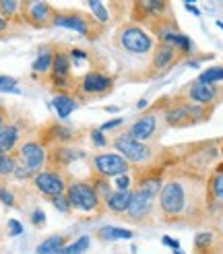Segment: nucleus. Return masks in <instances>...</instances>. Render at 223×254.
<instances>
[{
	"instance_id": "nucleus-31",
	"label": "nucleus",
	"mask_w": 223,
	"mask_h": 254,
	"mask_svg": "<svg viewBox=\"0 0 223 254\" xmlns=\"http://www.w3.org/2000/svg\"><path fill=\"white\" fill-rule=\"evenodd\" d=\"M89 8L93 10V15L99 19V21H108L110 19V15H108V10H106V6H104V2H99V0H91L89 2Z\"/></svg>"
},
{
	"instance_id": "nucleus-25",
	"label": "nucleus",
	"mask_w": 223,
	"mask_h": 254,
	"mask_svg": "<svg viewBox=\"0 0 223 254\" xmlns=\"http://www.w3.org/2000/svg\"><path fill=\"white\" fill-rule=\"evenodd\" d=\"M201 83H209V85H215L217 81H223V68L221 66H213V68H207L201 77H198Z\"/></svg>"
},
{
	"instance_id": "nucleus-34",
	"label": "nucleus",
	"mask_w": 223,
	"mask_h": 254,
	"mask_svg": "<svg viewBox=\"0 0 223 254\" xmlns=\"http://www.w3.org/2000/svg\"><path fill=\"white\" fill-rule=\"evenodd\" d=\"M91 141L95 143V147H106V145H108V141H106V136H104V132H102V130H99V128L91 130Z\"/></svg>"
},
{
	"instance_id": "nucleus-40",
	"label": "nucleus",
	"mask_w": 223,
	"mask_h": 254,
	"mask_svg": "<svg viewBox=\"0 0 223 254\" xmlns=\"http://www.w3.org/2000/svg\"><path fill=\"white\" fill-rule=\"evenodd\" d=\"M120 124H122V118L110 120V122H106V124H102V126H99V130H102V132H106V130H112V128H116V126H120Z\"/></svg>"
},
{
	"instance_id": "nucleus-43",
	"label": "nucleus",
	"mask_w": 223,
	"mask_h": 254,
	"mask_svg": "<svg viewBox=\"0 0 223 254\" xmlns=\"http://www.w3.org/2000/svg\"><path fill=\"white\" fill-rule=\"evenodd\" d=\"M72 56H74V58H87V54H85V52H81V50H74Z\"/></svg>"
},
{
	"instance_id": "nucleus-9",
	"label": "nucleus",
	"mask_w": 223,
	"mask_h": 254,
	"mask_svg": "<svg viewBox=\"0 0 223 254\" xmlns=\"http://www.w3.org/2000/svg\"><path fill=\"white\" fill-rule=\"evenodd\" d=\"M198 108H190V106H178V108H169L166 112V120L169 126H186L198 120Z\"/></svg>"
},
{
	"instance_id": "nucleus-6",
	"label": "nucleus",
	"mask_w": 223,
	"mask_h": 254,
	"mask_svg": "<svg viewBox=\"0 0 223 254\" xmlns=\"http://www.w3.org/2000/svg\"><path fill=\"white\" fill-rule=\"evenodd\" d=\"M25 170H29L31 174H40L44 163H46V151L40 143L27 141L19 147V161Z\"/></svg>"
},
{
	"instance_id": "nucleus-39",
	"label": "nucleus",
	"mask_w": 223,
	"mask_h": 254,
	"mask_svg": "<svg viewBox=\"0 0 223 254\" xmlns=\"http://www.w3.org/2000/svg\"><path fill=\"white\" fill-rule=\"evenodd\" d=\"M143 6H145L147 10H153V12H155V15H159V12H161V10H164V8H166V4H164V2H155V0H153V2H145Z\"/></svg>"
},
{
	"instance_id": "nucleus-30",
	"label": "nucleus",
	"mask_w": 223,
	"mask_h": 254,
	"mask_svg": "<svg viewBox=\"0 0 223 254\" xmlns=\"http://www.w3.org/2000/svg\"><path fill=\"white\" fill-rule=\"evenodd\" d=\"M211 192L217 200L223 202V174H217L213 180H211Z\"/></svg>"
},
{
	"instance_id": "nucleus-15",
	"label": "nucleus",
	"mask_w": 223,
	"mask_h": 254,
	"mask_svg": "<svg viewBox=\"0 0 223 254\" xmlns=\"http://www.w3.org/2000/svg\"><path fill=\"white\" fill-rule=\"evenodd\" d=\"M19 143V126L4 124L0 128V155H8Z\"/></svg>"
},
{
	"instance_id": "nucleus-29",
	"label": "nucleus",
	"mask_w": 223,
	"mask_h": 254,
	"mask_svg": "<svg viewBox=\"0 0 223 254\" xmlns=\"http://www.w3.org/2000/svg\"><path fill=\"white\" fill-rule=\"evenodd\" d=\"M0 91H4V93H19L17 79L6 77V74H0Z\"/></svg>"
},
{
	"instance_id": "nucleus-44",
	"label": "nucleus",
	"mask_w": 223,
	"mask_h": 254,
	"mask_svg": "<svg viewBox=\"0 0 223 254\" xmlns=\"http://www.w3.org/2000/svg\"><path fill=\"white\" fill-rule=\"evenodd\" d=\"M6 29V21L2 19V17H0V31H4Z\"/></svg>"
},
{
	"instance_id": "nucleus-13",
	"label": "nucleus",
	"mask_w": 223,
	"mask_h": 254,
	"mask_svg": "<svg viewBox=\"0 0 223 254\" xmlns=\"http://www.w3.org/2000/svg\"><path fill=\"white\" fill-rule=\"evenodd\" d=\"M23 6L27 8V19L33 25H44V23L50 21V17H54L52 6H50L48 2H27Z\"/></svg>"
},
{
	"instance_id": "nucleus-45",
	"label": "nucleus",
	"mask_w": 223,
	"mask_h": 254,
	"mask_svg": "<svg viewBox=\"0 0 223 254\" xmlns=\"http://www.w3.org/2000/svg\"><path fill=\"white\" fill-rule=\"evenodd\" d=\"M2 126H4V114L0 112V128H2Z\"/></svg>"
},
{
	"instance_id": "nucleus-18",
	"label": "nucleus",
	"mask_w": 223,
	"mask_h": 254,
	"mask_svg": "<svg viewBox=\"0 0 223 254\" xmlns=\"http://www.w3.org/2000/svg\"><path fill=\"white\" fill-rule=\"evenodd\" d=\"M173 60V48L167 46V44H161L157 50H155V56H153V68L155 70H161L171 64Z\"/></svg>"
},
{
	"instance_id": "nucleus-10",
	"label": "nucleus",
	"mask_w": 223,
	"mask_h": 254,
	"mask_svg": "<svg viewBox=\"0 0 223 254\" xmlns=\"http://www.w3.org/2000/svg\"><path fill=\"white\" fill-rule=\"evenodd\" d=\"M155 130H157V118L153 116V114H147V116H143L141 120H136V122L130 126L128 134H130L132 138H136V141L145 143V141H149V138L155 134Z\"/></svg>"
},
{
	"instance_id": "nucleus-27",
	"label": "nucleus",
	"mask_w": 223,
	"mask_h": 254,
	"mask_svg": "<svg viewBox=\"0 0 223 254\" xmlns=\"http://www.w3.org/2000/svg\"><path fill=\"white\" fill-rule=\"evenodd\" d=\"M83 157V151H77V149H70V147H60L58 149V161L60 163H70L74 159Z\"/></svg>"
},
{
	"instance_id": "nucleus-14",
	"label": "nucleus",
	"mask_w": 223,
	"mask_h": 254,
	"mask_svg": "<svg viewBox=\"0 0 223 254\" xmlns=\"http://www.w3.org/2000/svg\"><path fill=\"white\" fill-rule=\"evenodd\" d=\"M130 200H132V192L130 190H114V192H110L106 196V205L112 213H124V211H128V205H130Z\"/></svg>"
},
{
	"instance_id": "nucleus-24",
	"label": "nucleus",
	"mask_w": 223,
	"mask_h": 254,
	"mask_svg": "<svg viewBox=\"0 0 223 254\" xmlns=\"http://www.w3.org/2000/svg\"><path fill=\"white\" fill-rule=\"evenodd\" d=\"M89 236H81L77 242H72V244H68V246H64V250H62L60 254H81V252H85L87 248H89Z\"/></svg>"
},
{
	"instance_id": "nucleus-41",
	"label": "nucleus",
	"mask_w": 223,
	"mask_h": 254,
	"mask_svg": "<svg viewBox=\"0 0 223 254\" xmlns=\"http://www.w3.org/2000/svg\"><path fill=\"white\" fill-rule=\"evenodd\" d=\"M164 244L173 248V250H180V242H178V240H173V238H169V236H164Z\"/></svg>"
},
{
	"instance_id": "nucleus-28",
	"label": "nucleus",
	"mask_w": 223,
	"mask_h": 254,
	"mask_svg": "<svg viewBox=\"0 0 223 254\" xmlns=\"http://www.w3.org/2000/svg\"><path fill=\"white\" fill-rule=\"evenodd\" d=\"M15 168H17L15 157H10V155H0V176H10V174H15Z\"/></svg>"
},
{
	"instance_id": "nucleus-36",
	"label": "nucleus",
	"mask_w": 223,
	"mask_h": 254,
	"mask_svg": "<svg viewBox=\"0 0 223 254\" xmlns=\"http://www.w3.org/2000/svg\"><path fill=\"white\" fill-rule=\"evenodd\" d=\"M31 221H33V225H44L46 223V213L40 211V209H35L31 213Z\"/></svg>"
},
{
	"instance_id": "nucleus-4",
	"label": "nucleus",
	"mask_w": 223,
	"mask_h": 254,
	"mask_svg": "<svg viewBox=\"0 0 223 254\" xmlns=\"http://www.w3.org/2000/svg\"><path fill=\"white\" fill-rule=\"evenodd\" d=\"M155 190H157V182L143 184L139 190H134V192H132V200H130L128 211H126V217L128 219L139 221V219L145 217L149 211H151V200H153Z\"/></svg>"
},
{
	"instance_id": "nucleus-3",
	"label": "nucleus",
	"mask_w": 223,
	"mask_h": 254,
	"mask_svg": "<svg viewBox=\"0 0 223 254\" xmlns=\"http://www.w3.org/2000/svg\"><path fill=\"white\" fill-rule=\"evenodd\" d=\"M114 147L120 151V155L124 159H128L132 163H145V161L151 159V149H149L145 143L132 138L128 132L116 136L114 138Z\"/></svg>"
},
{
	"instance_id": "nucleus-23",
	"label": "nucleus",
	"mask_w": 223,
	"mask_h": 254,
	"mask_svg": "<svg viewBox=\"0 0 223 254\" xmlns=\"http://www.w3.org/2000/svg\"><path fill=\"white\" fill-rule=\"evenodd\" d=\"M52 64H54V54L48 50V52H42L40 56L35 58V62H33V70H37V72H46V70L52 68Z\"/></svg>"
},
{
	"instance_id": "nucleus-21",
	"label": "nucleus",
	"mask_w": 223,
	"mask_h": 254,
	"mask_svg": "<svg viewBox=\"0 0 223 254\" xmlns=\"http://www.w3.org/2000/svg\"><path fill=\"white\" fill-rule=\"evenodd\" d=\"M52 104H54V110L58 112L60 118H66V116H70V112L77 110V101L68 95H56Z\"/></svg>"
},
{
	"instance_id": "nucleus-12",
	"label": "nucleus",
	"mask_w": 223,
	"mask_h": 254,
	"mask_svg": "<svg viewBox=\"0 0 223 254\" xmlns=\"http://www.w3.org/2000/svg\"><path fill=\"white\" fill-rule=\"evenodd\" d=\"M112 87V79L102 72H89L83 79V91L85 93H104Z\"/></svg>"
},
{
	"instance_id": "nucleus-33",
	"label": "nucleus",
	"mask_w": 223,
	"mask_h": 254,
	"mask_svg": "<svg viewBox=\"0 0 223 254\" xmlns=\"http://www.w3.org/2000/svg\"><path fill=\"white\" fill-rule=\"evenodd\" d=\"M52 202H54V207L58 209V211H70L72 207H70V202H68V198H66V194H62V196H56V198H52Z\"/></svg>"
},
{
	"instance_id": "nucleus-37",
	"label": "nucleus",
	"mask_w": 223,
	"mask_h": 254,
	"mask_svg": "<svg viewBox=\"0 0 223 254\" xmlns=\"http://www.w3.org/2000/svg\"><path fill=\"white\" fill-rule=\"evenodd\" d=\"M0 200H2L4 205H12V202H15V196H12L10 190H6V188H0Z\"/></svg>"
},
{
	"instance_id": "nucleus-42",
	"label": "nucleus",
	"mask_w": 223,
	"mask_h": 254,
	"mask_svg": "<svg viewBox=\"0 0 223 254\" xmlns=\"http://www.w3.org/2000/svg\"><path fill=\"white\" fill-rule=\"evenodd\" d=\"M186 8H188V10H190V12H194V15H201V10H198V8H196V6H192V4H190V2H186Z\"/></svg>"
},
{
	"instance_id": "nucleus-38",
	"label": "nucleus",
	"mask_w": 223,
	"mask_h": 254,
	"mask_svg": "<svg viewBox=\"0 0 223 254\" xmlns=\"http://www.w3.org/2000/svg\"><path fill=\"white\" fill-rule=\"evenodd\" d=\"M21 232H23L21 223H19L17 219H10V221H8V234H10V236H19Z\"/></svg>"
},
{
	"instance_id": "nucleus-26",
	"label": "nucleus",
	"mask_w": 223,
	"mask_h": 254,
	"mask_svg": "<svg viewBox=\"0 0 223 254\" xmlns=\"http://www.w3.org/2000/svg\"><path fill=\"white\" fill-rule=\"evenodd\" d=\"M21 2H15V0H0V17H2L4 21L6 19H12L17 15Z\"/></svg>"
},
{
	"instance_id": "nucleus-16",
	"label": "nucleus",
	"mask_w": 223,
	"mask_h": 254,
	"mask_svg": "<svg viewBox=\"0 0 223 254\" xmlns=\"http://www.w3.org/2000/svg\"><path fill=\"white\" fill-rule=\"evenodd\" d=\"M52 23L56 27L72 29V31H79V33H87V29H89V25H87L85 19L79 15H54Z\"/></svg>"
},
{
	"instance_id": "nucleus-19",
	"label": "nucleus",
	"mask_w": 223,
	"mask_h": 254,
	"mask_svg": "<svg viewBox=\"0 0 223 254\" xmlns=\"http://www.w3.org/2000/svg\"><path fill=\"white\" fill-rule=\"evenodd\" d=\"M64 236H52V238H48L44 240V242L37 246V254H60L62 250H64Z\"/></svg>"
},
{
	"instance_id": "nucleus-1",
	"label": "nucleus",
	"mask_w": 223,
	"mask_h": 254,
	"mask_svg": "<svg viewBox=\"0 0 223 254\" xmlns=\"http://www.w3.org/2000/svg\"><path fill=\"white\" fill-rule=\"evenodd\" d=\"M159 205L166 215L178 217V215L186 211V205H188V190L178 180L167 182L159 192Z\"/></svg>"
},
{
	"instance_id": "nucleus-22",
	"label": "nucleus",
	"mask_w": 223,
	"mask_h": 254,
	"mask_svg": "<svg viewBox=\"0 0 223 254\" xmlns=\"http://www.w3.org/2000/svg\"><path fill=\"white\" fill-rule=\"evenodd\" d=\"M99 238L110 242V240H130L132 238V232L130 230H122V227H112V225H106L99 230Z\"/></svg>"
},
{
	"instance_id": "nucleus-11",
	"label": "nucleus",
	"mask_w": 223,
	"mask_h": 254,
	"mask_svg": "<svg viewBox=\"0 0 223 254\" xmlns=\"http://www.w3.org/2000/svg\"><path fill=\"white\" fill-rule=\"evenodd\" d=\"M217 87L215 85H209V83H201L196 81L190 85L188 89V97L194 101V104H209V101H213L217 97Z\"/></svg>"
},
{
	"instance_id": "nucleus-2",
	"label": "nucleus",
	"mask_w": 223,
	"mask_h": 254,
	"mask_svg": "<svg viewBox=\"0 0 223 254\" xmlns=\"http://www.w3.org/2000/svg\"><path fill=\"white\" fill-rule=\"evenodd\" d=\"M66 198H68L72 209H79L85 213H91L99 207L97 190H95V186L87 184V182H72L66 188Z\"/></svg>"
},
{
	"instance_id": "nucleus-8",
	"label": "nucleus",
	"mask_w": 223,
	"mask_h": 254,
	"mask_svg": "<svg viewBox=\"0 0 223 254\" xmlns=\"http://www.w3.org/2000/svg\"><path fill=\"white\" fill-rule=\"evenodd\" d=\"M93 168L102 176H122L128 172V161L118 153H102L93 157Z\"/></svg>"
},
{
	"instance_id": "nucleus-17",
	"label": "nucleus",
	"mask_w": 223,
	"mask_h": 254,
	"mask_svg": "<svg viewBox=\"0 0 223 254\" xmlns=\"http://www.w3.org/2000/svg\"><path fill=\"white\" fill-rule=\"evenodd\" d=\"M68 74H70V60L66 54H56L54 56V64H52V79L54 83H64L68 81Z\"/></svg>"
},
{
	"instance_id": "nucleus-35",
	"label": "nucleus",
	"mask_w": 223,
	"mask_h": 254,
	"mask_svg": "<svg viewBox=\"0 0 223 254\" xmlns=\"http://www.w3.org/2000/svg\"><path fill=\"white\" fill-rule=\"evenodd\" d=\"M128 186H130L128 174H122V176L116 178V188H118V190H128Z\"/></svg>"
},
{
	"instance_id": "nucleus-32",
	"label": "nucleus",
	"mask_w": 223,
	"mask_h": 254,
	"mask_svg": "<svg viewBox=\"0 0 223 254\" xmlns=\"http://www.w3.org/2000/svg\"><path fill=\"white\" fill-rule=\"evenodd\" d=\"M211 242H213V234H209V232H205V234H198V236L194 238V244H196V248L211 246Z\"/></svg>"
},
{
	"instance_id": "nucleus-20",
	"label": "nucleus",
	"mask_w": 223,
	"mask_h": 254,
	"mask_svg": "<svg viewBox=\"0 0 223 254\" xmlns=\"http://www.w3.org/2000/svg\"><path fill=\"white\" fill-rule=\"evenodd\" d=\"M161 40H164V44H167L171 48L176 46V48L184 50V52H190V50H192V42L188 40V37L180 35L176 31H164V33H161Z\"/></svg>"
},
{
	"instance_id": "nucleus-48",
	"label": "nucleus",
	"mask_w": 223,
	"mask_h": 254,
	"mask_svg": "<svg viewBox=\"0 0 223 254\" xmlns=\"http://www.w3.org/2000/svg\"><path fill=\"white\" fill-rule=\"evenodd\" d=\"M176 254H182V252H180V250H176Z\"/></svg>"
},
{
	"instance_id": "nucleus-47",
	"label": "nucleus",
	"mask_w": 223,
	"mask_h": 254,
	"mask_svg": "<svg viewBox=\"0 0 223 254\" xmlns=\"http://www.w3.org/2000/svg\"><path fill=\"white\" fill-rule=\"evenodd\" d=\"M221 232H223V221H221Z\"/></svg>"
},
{
	"instance_id": "nucleus-5",
	"label": "nucleus",
	"mask_w": 223,
	"mask_h": 254,
	"mask_svg": "<svg viewBox=\"0 0 223 254\" xmlns=\"http://www.w3.org/2000/svg\"><path fill=\"white\" fill-rule=\"evenodd\" d=\"M120 46L126 50V52H130V54H147L149 50L153 48V40H151V35H147L141 27H134V25H130V27L122 29V33H120Z\"/></svg>"
},
{
	"instance_id": "nucleus-7",
	"label": "nucleus",
	"mask_w": 223,
	"mask_h": 254,
	"mask_svg": "<svg viewBox=\"0 0 223 254\" xmlns=\"http://www.w3.org/2000/svg\"><path fill=\"white\" fill-rule=\"evenodd\" d=\"M33 182H35V188L40 190L42 194L50 196V198H56V196L66 194V182H64V178H62L60 174H56V172L46 170V172L35 174Z\"/></svg>"
},
{
	"instance_id": "nucleus-46",
	"label": "nucleus",
	"mask_w": 223,
	"mask_h": 254,
	"mask_svg": "<svg viewBox=\"0 0 223 254\" xmlns=\"http://www.w3.org/2000/svg\"><path fill=\"white\" fill-rule=\"evenodd\" d=\"M217 25H219V27H221V29H223V23H221V21H217Z\"/></svg>"
}]
</instances>
